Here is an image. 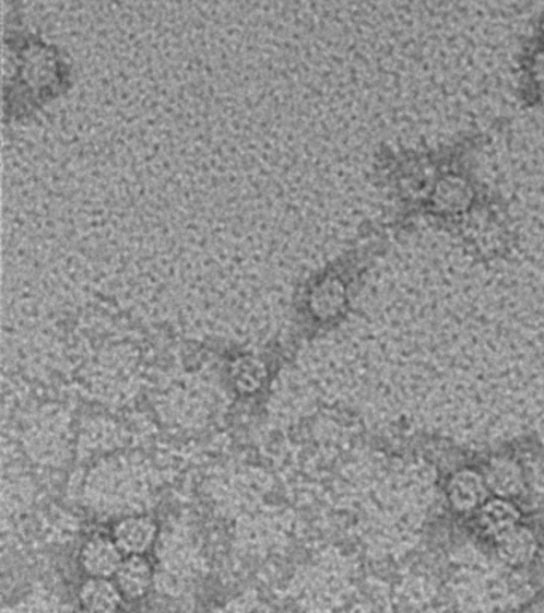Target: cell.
Masks as SVG:
<instances>
[{
	"mask_svg": "<svg viewBox=\"0 0 544 613\" xmlns=\"http://www.w3.org/2000/svg\"><path fill=\"white\" fill-rule=\"evenodd\" d=\"M490 134L471 128L441 143V157L418 208L417 224L456 235L468 221L501 196L481 175V157Z\"/></svg>",
	"mask_w": 544,
	"mask_h": 613,
	"instance_id": "1",
	"label": "cell"
},
{
	"mask_svg": "<svg viewBox=\"0 0 544 613\" xmlns=\"http://www.w3.org/2000/svg\"><path fill=\"white\" fill-rule=\"evenodd\" d=\"M516 98L524 109L544 107V36L535 30L516 57Z\"/></svg>",
	"mask_w": 544,
	"mask_h": 613,
	"instance_id": "2",
	"label": "cell"
},
{
	"mask_svg": "<svg viewBox=\"0 0 544 613\" xmlns=\"http://www.w3.org/2000/svg\"><path fill=\"white\" fill-rule=\"evenodd\" d=\"M123 559L125 554L114 537H93L81 553L82 569L88 577L114 578Z\"/></svg>",
	"mask_w": 544,
	"mask_h": 613,
	"instance_id": "3",
	"label": "cell"
},
{
	"mask_svg": "<svg viewBox=\"0 0 544 613\" xmlns=\"http://www.w3.org/2000/svg\"><path fill=\"white\" fill-rule=\"evenodd\" d=\"M158 524L151 516H128L114 528L113 537L125 556L145 554L154 546Z\"/></svg>",
	"mask_w": 544,
	"mask_h": 613,
	"instance_id": "4",
	"label": "cell"
},
{
	"mask_svg": "<svg viewBox=\"0 0 544 613\" xmlns=\"http://www.w3.org/2000/svg\"><path fill=\"white\" fill-rule=\"evenodd\" d=\"M488 486L483 474L474 470H462L450 478L447 484V497L456 510H480L487 500Z\"/></svg>",
	"mask_w": 544,
	"mask_h": 613,
	"instance_id": "5",
	"label": "cell"
},
{
	"mask_svg": "<svg viewBox=\"0 0 544 613\" xmlns=\"http://www.w3.org/2000/svg\"><path fill=\"white\" fill-rule=\"evenodd\" d=\"M114 580L125 599L137 601L151 591L152 583H154V570L144 554H128L117 574L114 575Z\"/></svg>",
	"mask_w": 544,
	"mask_h": 613,
	"instance_id": "6",
	"label": "cell"
},
{
	"mask_svg": "<svg viewBox=\"0 0 544 613\" xmlns=\"http://www.w3.org/2000/svg\"><path fill=\"white\" fill-rule=\"evenodd\" d=\"M123 599L116 580L109 577H88L79 591V601L88 612L119 611Z\"/></svg>",
	"mask_w": 544,
	"mask_h": 613,
	"instance_id": "7",
	"label": "cell"
},
{
	"mask_svg": "<svg viewBox=\"0 0 544 613\" xmlns=\"http://www.w3.org/2000/svg\"><path fill=\"white\" fill-rule=\"evenodd\" d=\"M497 543L501 557L515 566L530 563L539 549L533 532L519 524L497 535Z\"/></svg>",
	"mask_w": 544,
	"mask_h": 613,
	"instance_id": "8",
	"label": "cell"
},
{
	"mask_svg": "<svg viewBox=\"0 0 544 613\" xmlns=\"http://www.w3.org/2000/svg\"><path fill=\"white\" fill-rule=\"evenodd\" d=\"M230 379L235 389L243 394H252L265 386L269 369L258 356L241 355L230 365Z\"/></svg>",
	"mask_w": 544,
	"mask_h": 613,
	"instance_id": "9",
	"label": "cell"
},
{
	"mask_svg": "<svg viewBox=\"0 0 544 613\" xmlns=\"http://www.w3.org/2000/svg\"><path fill=\"white\" fill-rule=\"evenodd\" d=\"M519 519H521L519 508L505 497L485 500L480 507L481 526L494 537L515 528L516 524H519Z\"/></svg>",
	"mask_w": 544,
	"mask_h": 613,
	"instance_id": "10",
	"label": "cell"
},
{
	"mask_svg": "<svg viewBox=\"0 0 544 613\" xmlns=\"http://www.w3.org/2000/svg\"><path fill=\"white\" fill-rule=\"evenodd\" d=\"M484 478L488 491L497 492L500 497L518 494L522 487L519 467L516 463L508 462V460L506 462L505 460H498V462L490 463L488 473Z\"/></svg>",
	"mask_w": 544,
	"mask_h": 613,
	"instance_id": "11",
	"label": "cell"
},
{
	"mask_svg": "<svg viewBox=\"0 0 544 613\" xmlns=\"http://www.w3.org/2000/svg\"><path fill=\"white\" fill-rule=\"evenodd\" d=\"M532 30L539 31V33L542 34V36H544V12L542 13V15L539 16V20L535 21V24H533Z\"/></svg>",
	"mask_w": 544,
	"mask_h": 613,
	"instance_id": "12",
	"label": "cell"
}]
</instances>
